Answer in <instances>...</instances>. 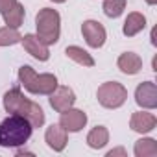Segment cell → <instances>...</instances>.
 Wrapping results in <instances>:
<instances>
[{"mask_svg":"<svg viewBox=\"0 0 157 157\" xmlns=\"http://www.w3.org/2000/svg\"><path fill=\"white\" fill-rule=\"evenodd\" d=\"M4 109L8 113L21 115V117L28 118L33 128H41L44 124V111L41 109V105L28 100L17 87L4 94Z\"/></svg>","mask_w":157,"mask_h":157,"instance_id":"6da1fadb","label":"cell"},{"mask_svg":"<svg viewBox=\"0 0 157 157\" xmlns=\"http://www.w3.org/2000/svg\"><path fill=\"white\" fill-rule=\"evenodd\" d=\"M33 126L28 118L21 115H11L0 124V146L4 148H17L28 142L32 137Z\"/></svg>","mask_w":157,"mask_h":157,"instance_id":"7a4b0ae2","label":"cell"},{"mask_svg":"<svg viewBox=\"0 0 157 157\" xmlns=\"http://www.w3.org/2000/svg\"><path fill=\"white\" fill-rule=\"evenodd\" d=\"M19 80L32 94H50L57 87V78L54 74H35L30 65H22L19 68Z\"/></svg>","mask_w":157,"mask_h":157,"instance_id":"3957f363","label":"cell"},{"mask_svg":"<svg viewBox=\"0 0 157 157\" xmlns=\"http://www.w3.org/2000/svg\"><path fill=\"white\" fill-rule=\"evenodd\" d=\"M59 13L50 8H43L35 17L37 37L43 44L50 46L59 41Z\"/></svg>","mask_w":157,"mask_h":157,"instance_id":"277c9868","label":"cell"},{"mask_svg":"<svg viewBox=\"0 0 157 157\" xmlns=\"http://www.w3.org/2000/svg\"><path fill=\"white\" fill-rule=\"evenodd\" d=\"M98 102L107 107V109H117L120 105H124L126 98H128V91L122 83L118 82H107V83H102L98 87Z\"/></svg>","mask_w":157,"mask_h":157,"instance_id":"5b68a950","label":"cell"},{"mask_svg":"<svg viewBox=\"0 0 157 157\" xmlns=\"http://www.w3.org/2000/svg\"><path fill=\"white\" fill-rule=\"evenodd\" d=\"M82 33L91 48H100L105 43V28L98 21H85L82 24Z\"/></svg>","mask_w":157,"mask_h":157,"instance_id":"8992f818","label":"cell"},{"mask_svg":"<svg viewBox=\"0 0 157 157\" xmlns=\"http://www.w3.org/2000/svg\"><path fill=\"white\" fill-rule=\"evenodd\" d=\"M87 124V115L80 109H67L61 113V118H59V126L65 128L67 131L70 133H76V131H80L83 129V126Z\"/></svg>","mask_w":157,"mask_h":157,"instance_id":"52a82bcc","label":"cell"},{"mask_svg":"<svg viewBox=\"0 0 157 157\" xmlns=\"http://www.w3.org/2000/svg\"><path fill=\"white\" fill-rule=\"evenodd\" d=\"M48 96H50V105L57 113H63V111L70 109L76 102V94L70 87H56V91L50 93Z\"/></svg>","mask_w":157,"mask_h":157,"instance_id":"ba28073f","label":"cell"},{"mask_svg":"<svg viewBox=\"0 0 157 157\" xmlns=\"http://www.w3.org/2000/svg\"><path fill=\"white\" fill-rule=\"evenodd\" d=\"M135 102L144 109L157 107V87L153 82H142L135 91Z\"/></svg>","mask_w":157,"mask_h":157,"instance_id":"9c48e42d","label":"cell"},{"mask_svg":"<svg viewBox=\"0 0 157 157\" xmlns=\"http://www.w3.org/2000/svg\"><path fill=\"white\" fill-rule=\"evenodd\" d=\"M21 43H22L24 50H26L32 57H35V59H39V61H46V59L50 57L48 46H46V44H43V43L39 41V37H37V35L28 33V35L21 37Z\"/></svg>","mask_w":157,"mask_h":157,"instance_id":"30bf717a","label":"cell"},{"mask_svg":"<svg viewBox=\"0 0 157 157\" xmlns=\"http://www.w3.org/2000/svg\"><path fill=\"white\" fill-rule=\"evenodd\" d=\"M44 140L54 151H63L65 146H67V140H68L67 129L61 128V126H50L44 133Z\"/></svg>","mask_w":157,"mask_h":157,"instance_id":"8fae6325","label":"cell"},{"mask_svg":"<svg viewBox=\"0 0 157 157\" xmlns=\"http://www.w3.org/2000/svg\"><path fill=\"white\" fill-rule=\"evenodd\" d=\"M157 124V118L151 115V113H144V111H139V113H133L131 120H129V128L137 133H150Z\"/></svg>","mask_w":157,"mask_h":157,"instance_id":"7c38bea8","label":"cell"},{"mask_svg":"<svg viewBox=\"0 0 157 157\" xmlns=\"http://www.w3.org/2000/svg\"><path fill=\"white\" fill-rule=\"evenodd\" d=\"M118 68L124 72V74H137L140 68H142V59L137 56V54H133V52H124L120 57H118Z\"/></svg>","mask_w":157,"mask_h":157,"instance_id":"4fadbf2b","label":"cell"},{"mask_svg":"<svg viewBox=\"0 0 157 157\" xmlns=\"http://www.w3.org/2000/svg\"><path fill=\"white\" fill-rule=\"evenodd\" d=\"M144 26H146V19H144V15L133 11V13H129L128 19L124 21V28H122V32H124L126 37H133V35H137L139 32H142Z\"/></svg>","mask_w":157,"mask_h":157,"instance_id":"5bb4252c","label":"cell"},{"mask_svg":"<svg viewBox=\"0 0 157 157\" xmlns=\"http://www.w3.org/2000/svg\"><path fill=\"white\" fill-rule=\"evenodd\" d=\"M107 140H109V131H107V128H104V126L93 128V129L89 131V135H87V144H89L91 148H94V150L104 148V146L107 144Z\"/></svg>","mask_w":157,"mask_h":157,"instance_id":"9a60e30c","label":"cell"},{"mask_svg":"<svg viewBox=\"0 0 157 157\" xmlns=\"http://www.w3.org/2000/svg\"><path fill=\"white\" fill-rule=\"evenodd\" d=\"M67 57H70L72 61H76L78 65H83V67H94V59L91 57L89 52H85L80 46H67L65 50Z\"/></svg>","mask_w":157,"mask_h":157,"instance_id":"2e32d148","label":"cell"},{"mask_svg":"<svg viewBox=\"0 0 157 157\" xmlns=\"http://www.w3.org/2000/svg\"><path fill=\"white\" fill-rule=\"evenodd\" d=\"M2 15H4V21H6V24H8L10 28H19V26L22 24V19H24V8H22V4L15 2L8 11H4Z\"/></svg>","mask_w":157,"mask_h":157,"instance_id":"e0dca14e","label":"cell"},{"mask_svg":"<svg viewBox=\"0 0 157 157\" xmlns=\"http://www.w3.org/2000/svg\"><path fill=\"white\" fill-rule=\"evenodd\" d=\"M135 155L137 157H155L157 155V142L153 139H140L135 142Z\"/></svg>","mask_w":157,"mask_h":157,"instance_id":"ac0fdd59","label":"cell"},{"mask_svg":"<svg viewBox=\"0 0 157 157\" xmlns=\"http://www.w3.org/2000/svg\"><path fill=\"white\" fill-rule=\"evenodd\" d=\"M21 33L17 28H0V46H11V44H17L21 43Z\"/></svg>","mask_w":157,"mask_h":157,"instance_id":"d6986e66","label":"cell"},{"mask_svg":"<svg viewBox=\"0 0 157 157\" xmlns=\"http://www.w3.org/2000/svg\"><path fill=\"white\" fill-rule=\"evenodd\" d=\"M126 10V0H105L104 2V13L111 19H117Z\"/></svg>","mask_w":157,"mask_h":157,"instance_id":"ffe728a7","label":"cell"},{"mask_svg":"<svg viewBox=\"0 0 157 157\" xmlns=\"http://www.w3.org/2000/svg\"><path fill=\"white\" fill-rule=\"evenodd\" d=\"M15 2H17V0H0V13L8 11V10H10Z\"/></svg>","mask_w":157,"mask_h":157,"instance_id":"44dd1931","label":"cell"},{"mask_svg":"<svg viewBox=\"0 0 157 157\" xmlns=\"http://www.w3.org/2000/svg\"><path fill=\"white\" fill-rule=\"evenodd\" d=\"M115 155H126V150L124 148H117V150L107 151V157H115Z\"/></svg>","mask_w":157,"mask_h":157,"instance_id":"7402d4cb","label":"cell"},{"mask_svg":"<svg viewBox=\"0 0 157 157\" xmlns=\"http://www.w3.org/2000/svg\"><path fill=\"white\" fill-rule=\"evenodd\" d=\"M146 2H148L150 6H153V4H157V0H146Z\"/></svg>","mask_w":157,"mask_h":157,"instance_id":"603a6c76","label":"cell"},{"mask_svg":"<svg viewBox=\"0 0 157 157\" xmlns=\"http://www.w3.org/2000/svg\"><path fill=\"white\" fill-rule=\"evenodd\" d=\"M52 2H56V4H61V2H65V0H52Z\"/></svg>","mask_w":157,"mask_h":157,"instance_id":"cb8c5ba5","label":"cell"}]
</instances>
